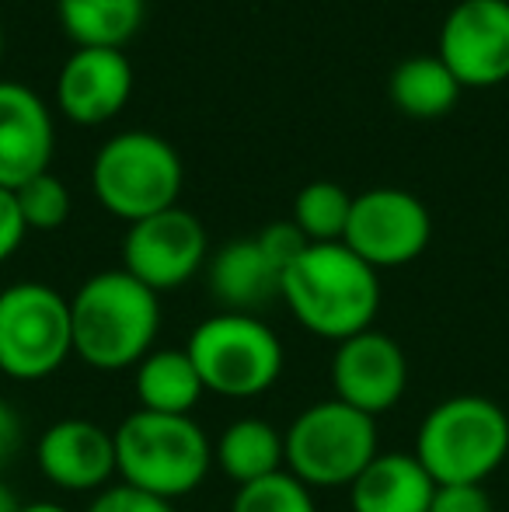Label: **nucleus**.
Wrapping results in <instances>:
<instances>
[{
  "instance_id": "f257e3e1",
  "label": "nucleus",
  "mask_w": 509,
  "mask_h": 512,
  "mask_svg": "<svg viewBox=\"0 0 509 512\" xmlns=\"http://www.w3.org/2000/svg\"><path fill=\"white\" fill-rule=\"evenodd\" d=\"M279 297L300 328L339 345L374 328L381 310V279L342 241L311 244L279 276Z\"/></svg>"
},
{
  "instance_id": "f03ea898",
  "label": "nucleus",
  "mask_w": 509,
  "mask_h": 512,
  "mask_svg": "<svg viewBox=\"0 0 509 512\" xmlns=\"http://www.w3.org/2000/svg\"><path fill=\"white\" fill-rule=\"evenodd\" d=\"M74 356L91 370H133L154 352L161 331V300L126 269L95 272L70 297Z\"/></svg>"
},
{
  "instance_id": "7ed1b4c3",
  "label": "nucleus",
  "mask_w": 509,
  "mask_h": 512,
  "mask_svg": "<svg viewBox=\"0 0 509 512\" xmlns=\"http://www.w3.org/2000/svg\"><path fill=\"white\" fill-rule=\"evenodd\" d=\"M112 436L119 481L154 499L175 502L196 492L213 467V443L192 415H157L136 408Z\"/></svg>"
},
{
  "instance_id": "20e7f679",
  "label": "nucleus",
  "mask_w": 509,
  "mask_h": 512,
  "mask_svg": "<svg viewBox=\"0 0 509 512\" xmlns=\"http://www.w3.org/2000/svg\"><path fill=\"white\" fill-rule=\"evenodd\" d=\"M412 453L436 485H482L509 457L506 408L482 394H454L429 408Z\"/></svg>"
},
{
  "instance_id": "39448f33",
  "label": "nucleus",
  "mask_w": 509,
  "mask_h": 512,
  "mask_svg": "<svg viewBox=\"0 0 509 512\" xmlns=\"http://www.w3.org/2000/svg\"><path fill=\"white\" fill-rule=\"evenodd\" d=\"M185 168L178 150L150 129H126L98 147L91 185L98 203L126 223L178 206Z\"/></svg>"
},
{
  "instance_id": "423d86ee",
  "label": "nucleus",
  "mask_w": 509,
  "mask_h": 512,
  "mask_svg": "<svg viewBox=\"0 0 509 512\" xmlns=\"http://www.w3.org/2000/svg\"><path fill=\"white\" fill-rule=\"evenodd\" d=\"M206 394L258 398L283 377L286 352L279 335L255 314H213L185 342Z\"/></svg>"
},
{
  "instance_id": "0eeeda50",
  "label": "nucleus",
  "mask_w": 509,
  "mask_h": 512,
  "mask_svg": "<svg viewBox=\"0 0 509 512\" xmlns=\"http://www.w3.org/2000/svg\"><path fill=\"white\" fill-rule=\"evenodd\" d=\"M286 471L314 488H349L381 453L377 425L339 398L318 401L290 422L283 436Z\"/></svg>"
},
{
  "instance_id": "6e6552de",
  "label": "nucleus",
  "mask_w": 509,
  "mask_h": 512,
  "mask_svg": "<svg viewBox=\"0 0 509 512\" xmlns=\"http://www.w3.org/2000/svg\"><path fill=\"white\" fill-rule=\"evenodd\" d=\"M74 356L70 300L46 283H11L0 290V373L35 384Z\"/></svg>"
},
{
  "instance_id": "1a4fd4ad",
  "label": "nucleus",
  "mask_w": 509,
  "mask_h": 512,
  "mask_svg": "<svg viewBox=\"0 0 509 512\" xmlns=\"http://www.w3.org/2000/svg\"><path fill=\"white\" fill-rule=\"evenodd\" d=\"M433 220L419 196L408 189L377 185L353 196L342 244L363 258L370 269H398L429 248Z\"/></svg>"
},
{
  "instance_id": "9d476101",
  "label": "nucleus",
  "mask_w": 509,
  "mask_h": 512,
  "mask_svg": "<svg viewBox=\"0 0 509 512\" xmlns=\"http://www.w3.org/2000/svg\"><path fill=\"white\" fill-rule=\"evenodd\" d=\"M206 262V227L182 206L161 209L129 223L123 241V269L161 297L185 286Z\"/></svg>"
},
{
  "instance_id": "9b49d317",
  "label": "nucleus",
  "mask_w": 509,
  "mask_h": 512,
  "mask_svg": "<svg viewBox=\"0 0 509 512\" xmlns=\"http://www.w3.org/2000/svg\"><path fill=\"white\" fill-rule=\"evenodd\" d=\"M436 56L461 88L509 81V0H457L440 25Z\"/></svg>"
},
{
  "instance_id": "f8f14e48",
  "label": "nucleus",
  "mask_w": 509,
  "mask_h": 512,
  "mask_svg": "<svg viewBox=\"0 0 509 512\" xmlns=\"http://www.w3.org/2000/svg\"><path fill=\"white\" fill-rule=\"evenodd\" d=\"M408 359L391 335L367 328L360 335L335 345L332 356V391L342 405L377 418L405 398Z\"/></svg>"
},
{
  "instance_id": "ddd939ff",
  "label": "nucleus",
  "mask_w": 509,
  "mask_h": 512,
  "mask_svg": "<svg viewBox=\"0 0 509 512\" xmlns=\"http://www.w3.org/2000/svg\"><path fill=\"white\" fill-rule=\"evenodd\" d=\"M35 464L60 492H105L116 478V436L91 418H60L35 443Z\"/></svg>"
},
{
  "instance_id": "4468645a",
  "label": "nucleus",
  "mask_w": 509,
  "mask_h": 512,
  "mask_svg": "<svg viewBox=\"0 0 509 512\" xmlns=\"http://www.w3.org/2000/svg\"><path fill=\"white\" fill-rule=\"evenodd\" d=\"M56 150L49 105L21 81H0V189L46 175Z\"/></svg>"
},
{
  "instance_id": "2eb2a0df",
  "label": "nucleus",
  "mask_w": 509,
  "mask_h": 512,
  "mask_svg": "<svg viewBox=\"0 0 509 512\" xmlns=\"http://www.w3.org/2000/svg\"><path fill=\"white\" fill-rule=\"evenodd\" d=\"M133 95V63L123 49H84L67 56L56 77V102L67 119L98 126L123 112Z\"/></svg>"
},
{
  "instance_id": "dca6fc26",
  "label": "nucleus",
  "mask_w": 509,
  "mask_h": 512,
  "mask_svg": "<svg viewBox=\"0 0 509 512\" xmlns=\"http://www.w3.org/2000/svg\"><path fill=\"white\" fill-rule=\"evenodd\" d=\"M436 481L415 453H377L349 485L353 512H429Z\"/></svg>"
},
{
  "instance_id": "f3484780",
  "label": "nucleus",
  "mask_w": 509,
  "mask_h": 512,
  "mask_svg": "<svg viewBox=\"0 0 509 512\" xmlns=\"http://www.w3.org/2000/svg\"><path fill=\"white\" fill-rule=\"evenodd\" d=\"M210 293L231 314H255L272 297H279V272L262 255L255 237H238L213 255Z\"/></svg>"
},
{
  "instance_id": "a211bd4d",
  "label": "nucleus",
  "mask_w": 509,
  "mask_h": 512,
  "mask_svg": "<svg viewBox=\"0 0 509 512\" xmlns=\"http://www.w3.org/2000/svg\"><path fill=\"white\" fill-rule=\"evenodd\" d=\"M133 391L140 411L192 415L206 387L185 349H154L133 366Z\"/></svg>"
},
{
  "instance_id": "6ab92c4d",
  "label": "nucleus",
  "mask_w": 509,
  "mask_h": 512,
  "mask_svg": "<svg viewBox=\"0 0 509 512\" xmlns=\"http://www.w3.org/2000/svg\"><path fill=\"white\" fill-rule=\"evenodd\" d=\"M213 464L238 488L272 478V474L286 471L283 432L265 418H238L213 443Z\"/></svg>"
},
{
  "instance_id": "aec40b11",
  "label": "nucleus",
  "mask_w": 509,
  "mask_h": 512,
  "mask_svg": "<svg viewBox=\"0 0 509 512\" xmlns=\"http://www.w3.org/2000/svg\"><path fill=\"white\" fill-rule=\"evenodd\" d=\"M60 25L84 49H123L143 25L147 0H56Z\"/></svg>"
},
{
  "instance_id": "412c9836",
  "label": "nucleus",
  "mask_w": 509,
  "mask_h": 512,
  "mask_svg": "<svg viewBox=\"0 0 509 512\" xmlns=\"http://www.w3.org/2000/svg\"><path fill=\"white\" fill-rule=\"evenodd\" d=\"M391 102L412 119H436L447 115L461 98V81L450 74L440 56H408L391 70Z\"/></svg>"
},
{
  "instance_id": "4be33fe9",
  "label": "nucleus",
  "mask_w": 509,
  "mask_h": 512,
  "mask_svg": "<svg viewBox=\"0 0 509 512\" xmlns=\"http://www.w3.org/2000/svg\"><path fill=\"white\" fill-rule=\"evenodd\" d=\"M353 196L339 182H307L293 199V223L304 230L311 244H332L346 234Z\"/></svg>"
},
{
  "instance_id": "5701e85b",
  "label": "nucleus",
  "mask_w": 509,
  "mask_h": 512,
  "mask_svg": "<svg viewBox=\"0 0 509 512\" xmlns=\"http://www.w3.org/2000/svg\"><path fill=\"white\" fill-rule=\"evenodd\" d=\"M231 512H318V506L311 488L300 485L290 471H279L272 478L241 485Z\"/></svg>"
},
{
  "instance_id": "b1692460",
  "label": "nucleus",
  "mask_w": 509,
  "mask_h": 512,
  "mask_svg": "<svg viewBox=\"0 0 509 512\" xmlns=\"http://www.w3.org/2000/svg\"><path fill=\"white\" fill-rule=\"evenodd\" d=\"M14 199H18V209L25 216L28 230H56L67 223L70 216V192L67 185L56 175H39L32 182H25L21 189H14Z\"/></svg>"
},
{
  "instance_id": "393cba45",
  "label": "nucleus",
  "mask_w": 509,
  "mask_h": 512,
  "mask_svg": "<svg viewBox=\"0 0 509 512\" xmlns=\"http://www.w3.org/2000/svg\"><path fill=\"white\" fill-rule=\"evenodd\" d=\"M258 248H262V255L269 258L272 269L283 276L286 269H290L293 262H297L300 255H304L307 248H311V241L304 237V230L297 227L293 220H276L269 223V227L262 230V234L255 237Z\"/></svg>"
},
{
  "instance_id": "a878e982",
  "label": "nucleus",
  "mask_w": 509,
  "mask_h": 512,
  "mask_svg": "<svg viewBox=\"0 0 509 512\" xmlns=\"http://www.w3.org/2000/svg\"><path fill=\"white\" fill-rule=\"evenodd\" d=\"M88 512H175V509H171V502L154 499V495L136 492V488L116 481V485H109L105 492L95 495Z\"/></svg>"
},
{
  "instance_id": "bb28decb",
  "label": "nucleus",
  "mask_w": 509,
  "mask_h": 512,
  "mask_svg": "<svg viewBox=\"0 0 509 512\" xmlns=\"http://www.w3.org/2000/svg\"><path fill=\"white\" fill-rule=\"evenodd\" d=\"M429 512H492V499L482 485H436Z\"/></svg>"
},
{
  "instance_id": "cd10ccee",
  "label": "nucleus",
  "mask_w": 509,
  "mask_h": 512,
  "mask_svg": "<svg viewBox=\"0 0 509 512\" xmlns=\"http://www.w3.org/2000/svg\"><path fill=\"white\" fill-rule=\"evenodd\" d=\"M25 234H28V227L18 209V199H14L11 189H0V265L21 248Z\"/></svg>"
},
{
  "instance_id": "c85d7f7f",
  "label": "nucleus",
  "mask_w": 509,
  "mask_h": 512,
  "mask_svg": "<svg viewBox=\"0 0 509 512\" xmlns=\"http://www.w3.org/2000/svg\"><path fill=\"white\" fill-rule=\"evenodd\" d=\"M21 439H25V432H21L18 411L7 405L4 398H0V471H4V467L11 464L14 457H18Z\"/></svg>"
},
{
  "instance_id": "c756f323",
  "label": "nucleus",
  "mask_w": 509,
  "mask_h": 512,
  "mask_svg": "<svg viewBox=\"0 0 509 512\" xmlns=\"http://www.w3.org/2000/svg\"><path fill=\"white\" fill-rule=\"evenodd\" d=\"M18 509H21V502L14 499L11 488H7L4 481H0V512H18Z\"/></svg>"
},
{
  "instance_id": "7c9ffc66",
  "label": "nucleus",
  "mask_w": 509,
  "mask_h": 512,
  "mask_svg": "<svg viewBox=\"0 0 509 512\" xmlns=\"http://www.w3.org/2000/svg\"><path fill=\"white\" fill-rule=\"evenodd\" d=\"M18 512H70V509H63L60 502H28Z\"/></svg>"
},
{
  "instance_id": "2f4dec72",
  "label": "nucleus",
  "mask_w": 509,
  "mask_h": 512,
  "mask_svg": "<svg viewBox=\"0 0 509 512\" xmlns=\"http://www.w3.org/2000/svg\"><path fill=\"white\" fill-rule=\"evenodd\" d=\"M0 49H4V32H0Z\"/></svg>"
}]
</instances>
